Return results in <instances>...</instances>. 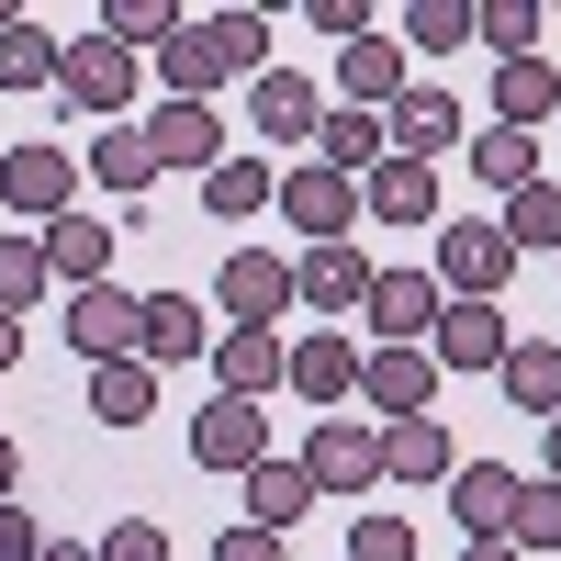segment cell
<instances>
[{"label": "cell", "mask_w": 561, "mask_h": 561, "mask_svg": "<svg viewBox=\"0 0 561 561\" xmlns=\"http://www.w3.org/2000/svg\"><path fill=\"white\" fill-rule=\"evenodd\" d=\"M550 113H561V68H550V57L494 68V124H517V135H528V124H550Z\"/></svg>", "instance_id": "d4e9b609"}, {"label": "cell", "mask_w": 561, "mask_h": 561, "mask_svg": "<svg viewBox=\"0 0 561 561\" xmlns=\"http://www.w3.org/2000/svg\"><path fill=\"white\" fill-rule=\"evenodd\" d=\"M460 561H528L517 539H460Z\"/></svg>", "instance_id": "f6af8a7d"}, {"label": "cell", "mask_w": 561, "mask_h": 561, "mask_svg": "<svg viewBox=\"0 0 561 561\" xmlns=\"http://www.w3.org/2000/svg\"><path fill=\"white\" fill-rule=\"evenodd\" d=\"M359 359H370V348H348V337H304V348H293V393H304V404H348V393H359Z\"/></svg>", "instance_id": "cb8c5ba5"}, {"label": "cell", "mask_w": 561, "mask_h": 561, "mask_svg": "<svg viewBox=\"0 0 561 561\" xmlns=\"http://www.w3.org/2000/svg\"><path fill=\"white\" fill-rule=\"evenodd\" d=\"M382 124H393V158H415V169H427L438 147H460V102H449V90H404Z\"/></svg>", "instance_id": "ac0fdd59"}, {"label": "cell", "mask_w": 561, "mask_h": 561, "mask_svg": "<svg viewBox=\"0 0 561 561\" xmlns=\"http://www.w3.org/2000/svg\"><path fill=\"white\" fill-rule=\"evenodd\" d=\"M348 561H415V528L393 517V505H370V517L348 528Z\"/></svg>", "instance_id": "f35d334b"}, {"label": "cell", "mask_w": 561, "mask_h": 561, "mask_svg": "<svg viewBox=\"0 0 561 561\" xmlns=\"http://www.w3.org/2000/svg\"><path fill=\"white\" fill-rule=\"evenodd\" d=\"M280 214H293L314 248H348V225H370V214H359V192H348L337 169H314V158H293V169H280Z\"/></svg>", "instance_id": "3957f363"}, {"label": "cell", "mask_w": 561, "mask_h": 561, "mask_svg": "<svg viewBox=\"0 0 561 561\" xmlns=\"http://www.w3.org/2000/svg\"><path fill=\"white\" fill-rule=\"evenodd\" d=\"M337 90H348V113H393L404 102V45L393 34H359L337 57Z\"/></svg>", "instance_id": "9a60e30c"}, {"label": "cell", "mask_w": 561, "mask_h": 561, "mask_svg": "<svg viewBox=\"0 0 561 561\" xmlns=\"http://www.w3.org/2000/svg\"><path fill=\"white\" fill-rule=\"evenodd\" d=\"M147 147H158V169H225V124H214V102H158V124H147Z\"/></svg>", "instance_id": "7c38bea8"}, {"label": "cell", "mask_w": 561, "mask_h": 561, "mask_svg": "<svg viewBox=\"0 0 561 561\" xmlns=\"http://www.w3.org/2000/svg\"><path fill=\"white\" fill-rule=\"evenodd\" d=\"M68 192H79V158H68V147H12V158H0V203L34 214V225H57Z\"/></svg>", "instance_id": "ba28073f"}, {"label": "cell", "mask_w": 561, "mask_h": 561, "mask_svg": "<svg viewBox=\"0 0 561 561\" xmlns=\"http://www.w3.org/2000/svg\"><path fill=\"white\" fill-rule=\"evenodd\" d=\"M539 460H550V483H561V415H550V427H539Z\"/></svg>", "instance_id": "7dc6e473"}, {"label": "cell", "mask_w": 561, "mask_h": 561, "mask_svg": "<svg viewBox=\"0 0 561 561\" xmlns=\"http://www.w3.org/2000/svg\"><path fill=\"white\" fill-rule=\"evenodd\" d=\"M203 45H214V68H225V79H259V68H270L259 12H203Z\"/></svg>", "instance_id": "1f68e13d"}, {"label": "cell", "mask_w": 561, "mask_h": 561, "mask_svg": "<svg viewBox=\"0 0 561 561\" xmlns=\"http://www.w3.org/2000/svg\"><path fill=\"white\" fill-rule=\"evenodd\" d=\"M460 472V449L438 415H404V427H382V483H449Z\"/></svg>", "instance_id": "2e32d148"}, {"label": "cell", "mask_w": 561, "mask_h": 561, "mask_svg": "<svg viewBox=\"0 0 561 561\" xmlns=\"http://www.w3.org/2000/svg\"><path fill=\"white\" fill-rule=\"evenodd\" d=\"M90 180H102L113 203H147V192H158V147H147V135H124V124L90 135Z\"/></svg>", "instance_id": "484cf974"}, {"label": "cell", "mask_w": 561, "mask_h": 561, "mask_svg": "<svg viewBox=\"0 0 561 561\" xmlns=\"http://www.w3.org/2000/svg\"><path fill=\"white\" fill-rule=\"evenodd\" d=\"M382 147H393V124L337 102V113H325V135H314V169H337V180H348V169H382Z\"/></svg>", "instance_id": "83f0119b"}, {"label": "cell", "mask_w": 561, "mask_h": 561, "mask_svg": "<svg viewBox=\"0 0 561 561\" xmlns=\"http://www.w3.org/2000/svg\"><path fill=\"white\" fill-rule=\"evenodd\" d=\"M404 45H438V57H449V45H472V0H415V12H404Z\"/></svg>", "instance_id": "74e56055"}, {"label": "cell", "mask_w": 561, "mask_h": 561, "mask_svg": "<svg viewBox=\"0 0 561 561\" xmlns=\"http://www.w3.org/2000/svg\"><path fill=\"white\" fill-rule=\"evenodd\" d=\"M57 68H68V45L45 34V23H12V34H0V90H57Z\"/></svg>", "instance_id": "4dcf8cb0"}, {"label": "cell", "mask_w": 561, "mask_h": 561, "mask_svg": "<svg viewBox=\"0 0 561 561\" xmlns=\"http://www.w3.org/2000/svg\"><path fill=\"white\" fill-rule=\"evenodd\" d=\"M45 280H57V270H45V237H0V314H23Z\"/></svg>", "instance_id": "d590c367"}, {"label": "cell", "mask_w": 561, "mask_h": 561, "mask_svg": "<svg viewBox=\"0 0 561 561\" xmlns=\"http://www.w3.org/2000/svg\"><path fill=\"white\" fill-rule=\"evenodd\" d=\"M12 23H23V12H0V34H12Z\"/></svg>", "instance_id": "f907efd6"}, {"label": "cell", "mask_w": 561, "mask_h": 561, "mask_svg": "<svg viewBox=\"0 0 561 561\" xmlns=\"http://www.w3.org/2000/svg\"><path fill=\"white\" fill-rule=\"evenodd\" d=\"M472 180H494L505 203L539 180V135H517V124H494V135H472Z\"/></svg>", "instance_id": "f546056e"}, {"label": "cell", "mask_w": 561, "mask_h": 561, "mask_svg": "<svg viewBox=\"0 0 561 561\" xmlns=\"http://www.w3.org/2000/svg\"><path fill=\"white\" fill-rule=\"evenodd\" d=\"M135 325H147V293H113V280H90L68 304V348L102 370V359H135Z\"/></svg>", "instance_id": "5b68a950"}, {"label": "cell", "mask_w": 561, "mask_h": 561, "mask_svg": "<svg viewBox=\"0 0 561 561\" xmlns=\"http://www.w3.org/2000/svg\"><path fill=\"white\" fill-rule=\"evenodd\" d=\"M314 34H348V45H359V34H382V23H370L359 0H314Z\"/></svg>", "instance_id": "b9f144b4"}, {"label": "cell", "mask_w": 561, "mask_h": 561, "mask_svg": "<svg viewBox=\"0 0 561 561\" xmlns=\"http://www.w3.org/2000/svg\"><path fill=\"white\" fill-rule=\"evenodd\" d=\"M0 561H45V539H34L23 505H0Z\"/></svg>", "instance_id": "7bdbcfd3"}, {"label": "cell", "mask_w": 561, "mask_h": 561, "mask_svg": "<svg viewBox=\"0 0 561 561\" xmlns=\"http://www.w3.org/2000/svg\"><path fill=\"white\" fill-rule=\"evenodd\" d=\"M45 561H102V550H79V539H45Z\"/></svg>", "instance_id": "681fc988"}, {"label": "cell", "mask_w": 561, "mask_h": 561, "mask_svg": "<svg viewBox=\"0 0 561 561\" xmlns=\"http://www.w3.org/2000/svg\"><path fill=\"white\" fill-rule=\"evenodd\" d=\"M505 348H517V337H505L494 304H449L438 314V370H505Z\"/></svg>", "instance_id": "e0dca14e"}, {"label": "cell", "mask_w": 561, "mask_h": 561, "mask_svg": "<svg viewBox=\"0 0 561 561\" xmlns=\"http://www.w3.org/2000/svg\"><path fill=\"white\" fill-rule=\"evenodd\" d=\"M214 304L237 314V325H280V314H293V259L237 248V259H225V280H214Z\"/></svg>", "instance_id": "9c48e42d"}, {"label": "cell", "mask_w": 561, "mask_h": 561, "mask_svg": "<svg viewBox=\"0 0 561 561\" xmlns=\"http://www.w3.org/2000/svg\"><path fill=\"white\" fill-rule=\"evenodd\" d=\"M517 550H561V483H528L517 494V528H505Z\"/></svg>", "instance_id": "ab89813d"}, {"label": "cell", "mask_w": 561, "mask_h": 561, "mask_svg": "<svg viewBox=\"0 0 561 561\" xmlns=\"http://www.w3.org/2000/svg\"><path fill=\"white\" fill-rule=\"evenodd\" d=\"M214 382L237 393V404H259L270 382H293V348H280V325H225V337H214Z\"/></svg>", "instance_id": "8fae6325"}, {"label": "cell", "mask_w": 561, "mask_h": 561, "mask_svg": "<svg viewBox=\"0 0 561 561\" xmlns=\"http://www.w3.org/2000/svg\"><path fill=\"white\" fill-rule=\"evenodd\" d=\"M135 359H203V304L192 293H147V325H135Z\"/></svg>", "instance_id": "7402d4cb"}, {"label": "cell", "mask_w": 561, "mask_h": 561, "mask_svg": "<svg viewBox=\"0 0 561 561\" xmlns=\"http://www.w3.org/2000/svg\"><path fill=\"white\" fill-rule=\"evenodd\" d=\"M12 483H23V460H12V438H0V505H12Z\"/></svg>", "instance_id": "c3c4849f"}, {"label": "cell", "mask_w": 561, "mask_h": 561, "mask_svg": "<svg viewBox=\"0 0 561 561\" xmlns=\"http://www.w3.org/2000/svg\"><path fill=\"white\" fill-rule=\"evenodd\" d=\"M180 23H192V12H169V0H102V34L113 45H158V57H169Z\"/></svg>", "instance_id": "d6a6232c"}, {"label": "cell", "mask_w": 561, "mask_h": 561, "mask_svg": "<svg viewBox=\"0 0 561 561\" xmlns=\"http://www.w3.org/2000/svg\"><path fill=\"white\" fill-rule=\"evenodd\" d=\"M259 135H280V147H314V135H325L304 68H259Z\"/></svg>", "instance_id": "ffe728a7"}, {"label": "cell", "mask_w": 561, "mask_h": 561, "mask_svg": "<svg viewBox=\"0 0 561 561\" xmlns=\"http://www.w3.org/2000/svg\"><path fill=\"white\" fill-rule=\"evenodd\" d=\"M472 34L494 45V57H505V68H517V57H528V45H539V12H528V0H483V12H472Z\"/></svg>", "instance_id": "8d00e7d4"}, {"label": "cell", "mask_w": 561, "mask_h": 561, "mask_svg": "<svg viewBox=\"0 0 561 561\" xmlns=\"http://www.w3.org/2000/svg\"><path fill=\"white\" fill-rule=\"evenodd\" d=\"M505 404L539 415V427L561 415V337H517V348H505Z\"/></svg>", "instance_id": "44dd1931"}, {"label": "cell", "mask_w": 561, "mask_h": 561, "mask_svg": "<svg viewBox=\"0 0 561 561\" xmlns=\"http://www.w3.org/2000/svg\"><path fill=\"white\" fill-rule=\"evenodd\" d=\"M102 561H169V539H158V528H147V517H124V528H113V539H102Z\"/></svg>", "instance_id": "60d3db41"}, {"label": "cell", "mask_w": 561, "mask_h": 561, "mask_svg": "<svg viewBox=\"0 0 561 561\" xmlns=\"http://www.w3.org/2000/svg\"><path fill=\"white\" fill-rule=\"evenodd\" d=\"M304 472H314V494H370L382 483V438L348 427V415H325V427L304 438Z\"/></svg>", "instance_id": "8992f818"}, {"label": "cell", "mask_w": 561, "mask_h": 561, "mask_svg": "<svg viewBox=\"0 0 561 561\" xmlns=\"http://www.w3.org/2000/svg\"><path fill=\"white\" fill-rule=\"evenodd\" d=\"M203 203H214V214H259V203H280V169H259V158H225V169L203 180Z\"/></svg>", "instance_id": "836d02e7"}, {"label": "cell", "mask_w": 561, "mask_h": 561, "mask_svg": "<svg viewBox=\"0 0 561 561\" xmlns=\"http://www.w3.org/2000/svg\"><path fill=\"white\" fill-rule=\"evenodd\" d=\"M505 248H550L561 259V192H550V180H528V192L505 203Z\"/></svg>", "instance_id": "e575fe53"}, {"label": "cell", "mask_w": 561, "mask_h": 561, "mask_svg": "<svg viewBox=\"0 0 561 561\" xmlns=\"http://www.w3.org/2000/svg\"><path fill=\"white\" fill-rule=\"evenodd\" d=\"M359 314H370V348H415V337H438L449 293H438V270H382Z\"/></svg>", "instance_id": "6da1fadb"}, {"label": "cell", "mask_w": 561, "mask_h": 561, "mask_svg": "<svg viewBox=\"0 0 561 561\" xmlns=\"http://www.w3.org/2000/svg\"><path fill=\"white\" fill-rule=\"evenodd\" d=\"M23 359V314H0V370H12Z\"/></svg>", "instance_id": "bcb514c9"}, {"label": "cell", "mask_w": 561, "mask_h": 561, "mask_svg": "<svg viewBox=\"0 0 561 561\" xmlns=\"http://www.w3.org/2000/svg\"><path fill=\"white\" fill-rule=\"evenodd\" d=\"M214 561H280V539H270V528H225Z\"/></svg>", "instance_id": "ee69618b"}, {"label": "cell", "mask_w": 561, "mask_h": 561, "mask_svg": "<svg viewBox=\"0 0 561 561\" xmlns=\"http://www.w3.org/2000/svg\"><path fill=\"white\" fill-rule=\"evenodd\" d=\"M517 472H505V460H460V472H449V517H460V539H505V528H517Z\"/></svg>", "instance_id": "30bf717a"}, {"label": "cell", "mask_w": 561, "mask_h": 561, "mask_svg": "<svg viewBox=\"0 0 561 561\" xmlns=\"http://www.w3.org/2000/svg\"><path fill=\"white\" fill-rule=\"evenodd\" d=\"M304 505H314V472H304V460H280V449H270L259 472H248V528H270V539H280V528L304 517Z\"/></svg>", "instance_id": "603a6c76"}, {"label": "cell", "mask_w": 561, "mask_h": 561, "mask_svg": "<svg viewBox=\"0 0 561 561\" xmlns=\"http://www.w3.org/2000/svg\"><path fill=\"white\" fill-rule=\"evenodd\" d=\"M270 460V404H203L192 415V472H259Z\"/></svg>", "instance_id": "277c9868"}, {"label": "cell", "mask_w": 561, "mask_h": 561, "mask_svg": "<svg viewBox=\"0 0 561 561\" xmlns=\"http://www.w3.org/2000/svg\"><path fill=\"white\" fill-rule=\"evenodd\" d=\"M370 225H427L438 214V169H415V158H382L370 169V192H359Z\"/></svg>", "instance_id": "d6986e66"}, {"label": "cell", "mask_w": 561, "mask_h": 561, "mask_svg": "<svg viewBox=\"0 0 561 561\" xmlns=\"http://www.w3.org/2000/svg\"><path fill=\"white\" fill-rule=\"evenodd\" d=\"M359 393H370V404H382L393 427H404V415H427L438 359H427V348H370V359H359Z\"/></svg>", "instance_id": "4fadbf2b"}, {"label": "cell", "mask_w": 561, "mask_h": 561, "mask_svg": "<svg viewBox=\"0 0 561 561\" xmlns=\"http://www.w3.org/2000/svg\"><path fill=\"white\" fill-rule=\"evenodd\" d=\"M370 270L359 248H304V270H293V304H314V314H348V304H370Z\"/></svg>", "instance_id": "5bb4252c"}, {"label": "cell", "mask_w": 561, "mask_h": 561, "mask_svg": "<svg viewBox=\"0 0 561 561\" xmlns=\"http://www.w3.org/2000/svg\"><path fill=\"white\" fill-rule=\"evenodd\" d=\"M90 415H102V427H147L158 415V370L147 359H102L90 370Z\"/></svg>", "instance_id": "4316f807"}, {"label": "cell", "mask_w": 561, "mask_h": 561, "mask_svg": "<svg viewBox=\"0 0 561 561\" xmlns=\"http://www.w3.org/2000/svg\"><path fill=\"white\" fill-rule=\"evenodd\" d=\"M517 248H505V225H438V293L449 304H494Z\"/></svg>", "instance_id": "7a4b0ae2"}, {"label": "cell", "mask_w": 561, "mask_h": 561, "mask_svg": "<svg viewBox=\"0 0 561 561\" xmlns=\"http://www.w3.org/2000/svg\"><path fill=\"white\" fill-rule=\"evenodd\" d=\"M57 90H68V113H124L135 102V57H124V45L113 34H90V45H68V68H57Z\"/></svg>", "instance_id": "52a82bcc"}, {"label": "cell", "mask_w": 561, "mask_h": 561, "mask_svg": "<svg viewBox=\"0 0 561 561\" xmlns=\"http://www.w3.org/2000/svg\"><path fill=\"white\" fill-rule=\"evenodd\" d=\"M45 270H68L79 293H90V280L113 270V225H90V214H57V225H45Z\"/></svg>", "instance_id": "f1b7e54d"}]
</instances>
